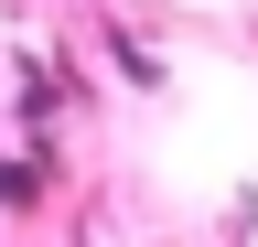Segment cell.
Returning <instances> with one entry per match:
<instances>
[{"instance_id":"1","label":"cell","mask_w":258,"mask_h":247,"mask_svg":"<svg viewBox=\"0 0 258 247\" xmlns=\"http://www.w3.org/2000/svg\"><path fill=\"white\" fill-rule=\"evenodd\" d=\"M108 54H118V75L140 86V97H161V86H172V75H161V54H151L140 33H129V22H108Z\"/></svg>"},{"instance_id":"2","label":"cell","mask_w":258,"mask_h":247,"mask_svg":"<svg viewBox=\"0 0 258 247\" xmlns=\"http://www.w3.org/2000/svg\"><path fill=\"white\" fill-rule=\"evenodd\" d=\"M43 172H54V150H32V161H11V150H0V215L32 204V183H43Z\"/></svg>"}]
</instances>
